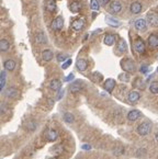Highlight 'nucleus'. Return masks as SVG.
I'll return each mask as SVG.
<instances>
[{
	"label": "nucleus",
	"mask_w": 158,
	"mask_h": 159,
	"mask_svg": "<svg viewBox=\"0 0 158 159\" xmlns=\"http://www.w3.org/2000/svg\"><path fill=\"white\" fill-rule=\"evenodd\" d=\"M6 84V72L1 71V78H0V90H2L4 88Z\"/></svg>",
	"instance_id": "obj_34"
},
{
	"label": "nucleus",
	"mask_w": 158,
	"mask_h": 159,
	"mask_svg": "<svg viewBox=\"0 0 158 159\" xmlns=\"http://www.w3.org/2000/svg\"><path fill=\"white\" fill-rule=\"evenodd\" d=\"M53 151H54L56 155H60V154H63V151H64V147L62 145H56V146L53 147Z\"/></svg>",
	"instance_id": "obj_33"
},
{
	"label": "nucleus",
	"mask_w": 158,
	"mask_h": 159,
	"mask_svg": "<svg viewBox=\"0 0 158 159\" xmlns=\"http://www.w3.org/2000/svg\"><path fill=\"white\" fill-rule=\"evenodd\" d=\"M69 9H70V11L73 13H78L80 11V9H81V4L79 1H73Z\"/></svg>",
	"instance_id": "obj_24"
},
{
	"label": "nucleus",
	"mask_w": 158,
	"mask_h": 159,
	"mask_svg": "<svg viewBox=\"0 0 158 159\" xmlns=\"http://www.w3.org/2000/svg\"><path fill=\"white\" fill-rule=\"evenodd\" d=\"M134 50H136L137 53H139V54H143L145 52V43H144V41L142 38H136V41L134 43Z\"/></svg>",
	"instance_id": "obj_7"
},
{
	"label": "nucleus",
	"mask_w": 158,
	"mask_h": 159,
	"mask_svg": "<svg viewBox=\"0 0 158 159\" xmlns=\"http://www.w3.org/2000/svg\"><path fill=\"white\" fill-rule=\"evenodd\" d=\"M62 96H64V90H63V91H60V92H59L58 99H60V98H62Z\"/></svg>",
	"instance_id": "obj_43"
},
{
	"label": "nucleus",
	"mask_w": 158,
	"mask_h": 159,
	"mask_svg": "<svg viewBox=\"0 0 158 159\" xmlns=\"http://www.w3.org/2000/svg\"><path fill=\"white\" fill-rule=\"evenodd\" d=\"M4 67L6 70L8 71H12L14 68H16V62L12 60V59H7L4 63Z\"/></svg>",
	"instance_id": "obj_22"
},
{
	"label": "nucleus",
	"mask_w": 158,
	"mask_h": 159,
	"mask_svg": "<svg viewBox=\"0 0 158 159\" xmlns=\"http://www.w3.org/2000/svg\"><path fill=\"white\" fill-rule=\"evenodd\" d=\"M53 57H54V54L51 50H45L42 52V58L44 62H50L53 59Z\"/></svg>",
	"instance_id": "obj_20"
},
{
	"label": "nucleus",
	"mask_w": 158,
	"mask_h": 159,
	"mask_svg": "<svg viewBox=\"0 0 158 159\" xmlns=\"http://www.w3.org/2000/svg\"><path fill=\"white\" fill-rule=\"evenodd\" d=\"M9 48H10V43L4 38L1 40L0 41V50H1V52H7Z\"/></svg>",
	"instance_id": "obj_27"
},
{
	"label": "nucleus",
	"mask_w": 158,
	"mask_h": 159,
	"mask_svg": "<svg viewBox=\"0 0 158 159\" xmlns=\"http://www.w3.org/2000/svg\"><path fill=\"white\" fill-rule=\"evenodd\" d=\"M122 153H124V148L121 146H119L113 149V154H114V155H121Z\"/></svg>",
	"instance_id": "obj_37"
},
{
	"label": "nucleus",
	"mask_w": 158,
	"mask_h": 159,
	"mask_svg": "<svg viewBox=\"0 0 158 159\" xmlns=\"http://www.w3.org/2000/svg\"><path fill=\"white\" fill-rule=\"evenodd\" d=\"M64 121L66 122V123H68V124H71V123H74V121H75V116L71 113H69V112H66V113L64 114Z\"/></svg>",
	"instance_id": "obj_28"
},
{
	"label": "nucleus",
	"mask_w": 158,
	"mask_h": 159,
	"mask_svg": "<svg viewBox=\"0 0 158 159\" xmlns=\"http://www.w3.org/2000/svg\"><path fill=\"white\" fill-rule=\"evenodd\" d=\"M35 42L38 44H45V43H47V38L43 32H38L35 35Z\"/></svg>",
	"instance_id": "obj_21"
},
{
	"label": "nucleus",
	"mask_w": 158,
	"mask_h": 159,
	"mask_svg": "<svg viewBox=\"0 0 158 159\" xmlns=\"http://www.w3.org/2000/svg\"><path fill=\"white\" fill-rule=\"evenodd\" d=\"M74 77H75V76H74V74H70L69 76H67V78L65 79V81H70V80L74 79Z\"/></svg>",
	"instance_id": "obj_40"
},
{
	"label": "nucleus",
	"mask_w": 158,
	"mask_h": 159,
	"mask_svg": "<svg viewBox=\"0 0 158 159\" xmlns=\"http://www.w3.org/2000/svg\"><path fill=\"white\" fill-rule=\"evenodd\" d=\"M117 50H120L121 53H124L127 50V44L124 40H120L119 43H117Z\"/></svg>",
	"instance_id": "obj_26"
},
{
	"label": "nucleus",
	"mask_w": 158,
	"mask_h": 159,
	"mask_svg": "<svg viewBox=\"0 0 158 159\" xmlns=\"http://www.w3.org/2000/svg\"><path fill=\"white\" fill-rule=\"evenodd\" d=\"M114 88H115V80L111 79V78L105 80V82H104V89H105L109 93H111Z\"/></svg>",
	"instance_id": "obj_11"
},
{
	"label": "nucleus",
	"mask_w": 158,
	"mask_h": 159,
	"mask_svg": "<svg viewBox=\"0 0 158 159\" xmlns=\"http://www.w3.org/2000/svg\"><path fill=\"white\" fill-rule=\"evenodd\" d=\"M56 7H57V4H56L55 0H47L46 1V10L48 12H54L56 10Z\"/></svg>",
	"instance_id": "obj_23"
},
{
	"label": "nucleus",
	"mask_w": 158,
	"mask_h": 159,
	"mask_svg": "<svg viewBox=\"0 0 158 159\" xmlns=\"http://www.w3.org/2000/svg\"><path fill=\"white\" fill-rule=\"evenodd\" d=\"M70 65H71V59H67L65 63H63L62 68H63V69H67V68L69 67Z\"/></svg>",
	"instance_id": "obj_38"
},
{
	"label": "nucleus",
	"mask_w": 158,
	"mask_h": 159,
	"mask_svg": "<svg viewBox=\"0 0 158 159\" xmlns=\"http://www.w3.org/2000/svg\"><path fill=\"white\" fill-rule=\"evenodd\" d=\"M63 26H64V19H63L62 16H58L57 18H55L53 22H52V24H51L52 30H54L56 32L60 31L63 29Z\"/></svg>",
	"instance_id": "obj_3"
},
{
	"label": "nucleus",
	"mask_w": 158,
	"mask_h": 159,
	"mask_svg": "<svg viewBox=\"0 0 158 159\" xmlns=\"http://www.w3.org/2000/svg\"><path fill=\"white\" fill-rule=\"evenodd\" d=\"M45 136L50 142H55L58 137V133L55 130H47L45 133Z\"/></svg>",
	"instance_id": "obj_15"
},
{
	"label": "nucleus",
	"mask_w": 158,
	"mask_h": 159,
	"mask_svg": "<svg viewBox=\"0 0 158 159\" xmlns=\"http://www.w3.org/2000/svg\"><path fill=\"white\" fill-rule=\"evenodd\" d=\"M38 127V123L34 121H29L26 123V130L30 131V132H33L34 130H36Z\"/></svg>",
	"instance_id": "obj_29"
},
{
	"label": "nucleus",
	"mask_w": 158,
	"mask_h": 159,
	"mask_svg": "<svg viewBox=\"0 0 158 159\" xmlns=\"http://www.w3.org/2000/svg\"><path fill=\"white\" fill-rule=\"evenodd\" d=\"M155 138H156V141L158 142V132L156 133V134H155Z\"/></svg>",
	"instance_id": "obj_44"
},
{
	"label": "nucleus",
	"mask_w": 158,
	"mask_h": 159,
	"mask_svg": "<svg viewBox=\"0 0 158 159\" xmlns=\"http://www.w3.org/2000/svg\"><path fill=\"white\" fill-rule=\"evenodd\" d=\"M157 72H158V68H157Z\"/></svg>",
	"instance_id": "obj_46"
},
{
	"label": "nucleus",
	"mask_w": 158,
	"mask_h": 159,
	"mask_svg": "<svg viewBox=\"0 0 158 159\" xmlns=\"http://www.w3.org/2000/svg\"><path fill=\"white\" fill-rule=\"evenodd\" d=\"M76 67L79 71H85L88 68V62L83 58H79L76 62Z\"/></svg>",
	"instance_id": "obj_12"
},
{
	"label": "nucleus",
	"mask_w": 158,
	"mask_h": 159,
	"mask_svg": "<svg viewBox=\"0 0 158 159\" xmlns=\"http://www.w3.org/2000/svg\"><path fill=\"white\" fill-rule=\"evenodd\" d=\"M90 148H91L90 145H83V149H90Z\"/></svg>",
	"instance_id": "obj_42"
},
{
	"label": "nucleus",
	"mask_w": 158,
	"mask_h": 159,
	"mask_svg": "<svg viewBox=\"0 0 158 159\" xmlns=\"http://www.w3.org/2000/svg\"><path fill=\"white\" fill-rule=\"evenodd\" d=\"M152 130V125H150L149 122H144V123H142L139 125L137 126V133L138 135H141V136H145L147 135L148 133L150 132Z\"/></svg>",
	"instance_id": "obj_2"
},
{
	"label": "nucleus",
	"mask_w": 158,
	"mask_h": 159,
	"mask_svg": "<svg viewBox=\"0 0 158 159\" xmlns=\"http://www.w3.org/2000/svg\"><path fill=\"white\" fill-rule=\"evenodd\" d=\"M91 79L95 81V82H100L102 80V75L100 72H93L91 76Z\"/></svg>",
	"instance_id": "obj_32"
},
{
	"label": "nucleus",
	"mask_w": 158,
	"mask_h": 159,
	"mask_svg": "<svg viewBox=\"0 0 158 159\" xmlns=\"http://www.w3.org/2000/svg\"><path fill=\"white\" fill-rule=\"evenodd\" d=\"M115 40H117V36L114 35V34H107L105 36H104V40L103 42L105 45L108 46H112L115 42Z\"/></svg>",
	"instance_id": "obj_18"
},
{
	"label": "nucleus",
	"mask_w": 158,
	"mask_h": 159,
	"mask_svg": "<svg viewBox=\"0 0 158 159\" xmlns=\"http://www.w3.org/2000/svg\"><path fill=\"white\" fill-rule=\"evenodd\" d=\"M62 88V82L58 79H54L50 82V89L53 91H58Z\"/></svg>",
	"instance_id": "obj_19"
},
{
	"label": "nucleus",
	"mask_w": 158,
	"mask_h": 159,
	"mask_svg": "<svg viewBox=\"0 0 158 159\" xmlns=\"http://www.w3.org/2000/svg\"><path fill=\"white\" fill-rule=\"evenodd\" d=\"M134 28L137 30L138 32H144L147 30V21L144 19H137L134 22Z\"/></svg>",
	"instance_id": "obj_6"
},
{
	"label": "nucleus",
	"mask_w": 158,
	"mask_h": 159,
	"mask_svg": "<svg viewBox=\"0 0 158 159\" xmlns=\"http://www.w3.org/2000/svg\"><path fill=\"white\" fill-rule=\"evenodd\" d=\"M83 88V84L81 81H75L74 84H70L69 90H70V92H73V93H77V92H79Z\"/></svg>",
	"instance_id": "obj_16"
},
{
	"label": "nucleus",
	"mask_w": 158,
	"mask_h": 159,
	"mask_svg": "<svg viewBox=\"0 0 158 159\" xmlns=\"http://www.w3.org/2000/svg\"><path fill=\"white\" fill-rule=\"evenodd\" d=\"M105 21H107V23H108L109 25H111L113 28H119L121 25L120 21H117V20H115L114 18H111V17L105 18Z\"/></svg>",
	"instance_id": "obj_25"
},
{
	"label": "nucleus",
	"mask_w": 158,
	"mask_h": 159,
	"mask_svg": "<svg viewBox=\"0 0 158 159\" xmlns=\"http://www.w3.org/2000/svg\"><path fill=\"white\" fill-rule=\"evenodd\" d=\"M85 24H86V22H85L83 19H77L75 21H73L71 28H73V30H75V31L78 32V31H81L85 28Z\"/></svg>",
	"instance_id": "obj_9"
},
{
	"label": "nucleus",
	"mask_w": 158,
	"mask_h": 159,
	"mask_svg": "<svg viewBox=\"0 0 158 159\" xmlns=\"http://www.w3.org/2000/svg\"><path fill=\"white\" fill-rule=\"evenodd\" d=\"M51 159H57V158H56V157H54V158H51Z\"/></svg>",
	"instance_id": "obj_45"
},
{
	"label": "nucleus",
	"mask_w": 158,
	"mask_h": 159,
	"mask_svg": "<svg viewBox=\"0 0 158 159\" xmlns=\"http://www.w3.org/2000/svg\"><path fill=\"white\" fill-rule=\"evenodd\" d=\"M141 98V94L137 91H131L127 96V100L130 103H136Z\"/></svg>",
	"instance_id": "obj_14"
},
{
	"label": "nucleus",
	"mask_w": 158,
	"mask_h": 159,
	"mask_svg": "<svg viewBox=\"0 0 158 159\" xmlns=\"http://www.w3.org/2000/svg\"><path fill=\"white\" fill-rule=\"evenodd\" d=\"M122 10V4L120 0H113L112 2L109 6V11L113 14H117Z\"/></svg>",
	"instance_id": "obj_4"
},
{
	"label": "nucleus",
	"mask_w": 158,
	"mask_h": 159,
	"mask_svg": "<svg viewBox=\"0 0 158 159\" xmlns=\"http://www.w3.org/2000/svg\"><path fill=\"white\" fill-rule=\"evenodd\" d=\"M119 79H120L121 81H123V82H129L131 78H130L129 74H121V75L119 76Z\"/></svg>",
	"instance_id": "obj_35"
},
{
	"label": "nucleus",
	"mask_w": 158,
	"mask_h": 159,
	"mask_svg": "<svg viewBox=\"0 0 158 159\" xmlns=\"http://www.w3.org/2000/svg\"><path fill=\"white\" fill-rule=\"evenodd\" d=\"M56 59L58 60L59 63H64L65 60H67V59H68V56H67L66 54H57V56H56Z\"/></svg>",
	"instance_id": "obj_36"
},
{
	"label": "nucleus",
	"mask_w": 158,
	"mask_h": 159,
	"mask_svg": "<svg viewBox=\"0 0 158 159\" xmlns=\"http://www.w3.org/2000/svg\"><path fill=\"white\" fill-rule=\"evenodd\" d=\"M139 70H141L142 74H146V72L148 71V67H147V66H142Z\"/></svg>",
	"instance_id": "obj_39"
},
{
	"label": "nucleus",
	"mask_w": 158,
	"mask_h": 159,
	"mask_svg": "<svg viewBox=\"0 0 158 159\" xmlns=\"http://www.w3.org/2000/svg\"><path fill=\"white\" fill-rule=\"evenodd\" d=\"M141 112L137 111V110H132V111H130L129 113H127V120L131 122H135L136 120H138L139 117H141Z\"/></svg>",
	"instance_id": "obj_10"
},
{
	"label": "nucleus",
	"mask_w": 158,
	"mask_h": 159,
	"mask_svg": "<svg viewBox=\"0 0 158 159\" xmlns=\"http://www.w3.org/2000/svg\"><path fill=\"white\" fill-rule=\"evenodd\" d=\"M148 45L153 48L158 47V35L157 34H152L148 36Z\"/></svg>",
	"instance_id": "obj_17"
},
{
	"label": "nucleus",
	"mask_w": 158,
	"mask_h": 159,
	"mask_svg": "<svg viewBox=\"0 0 158 159\" xmlns=\"http://www.w3.org/2000/svg\"><path fill=\"white\" fill-rule=\"evenodd\" d=\"M147 21L152 26H158V13L154 12V11H150V12L147 13Z\"/></svg>",
	"instance_id": "obj_5"
},
{
	"label": "nucleus",
	"mask_w": 158,
	"mask_h": 159,
	"mask_svg": "<svg viewBox=\"0 0 158 159\" xmlns=\"http://www.w3.org/2000/svg\"><path fill=\"white\" fill-rule=\"evenodd\" d=\"M110 0H100V4H103V6H105V4H108Z\"/></svg>",
	"instance_id": "obj_41"
},
{
	"label": "nucleus",
	"mask_w": 158,
	"mask_h": 159,
	"mask_svg": "<svg viewBox=\"0 0 158 159\" xmlns=\"http://www.w3.org/2000/svg\"><path fill=\"white\" fill-rule=\"evenodd\" d=\"M149 90H150L152 93L158 94V81H154V82H152V84H150Z\"/></svg>",
	"instance_id": "obj_30"
},
{
	"label": "nucleus",
	"mask_w": 158,
	"mask_h": 159,
	"mask_svg": "<svg viewBox=\"0 0 158 159\" xmlns=\"http://www.w3.org/2000/svg\"><path fill=\"white\" fill-rule=\"evenodd\" d=\"M130 10H131V12L133 13V14H138V13L142 12V10H143V6H142L141 2H138V1H134L131 4L130 6Z\"/></svg>",
	"instance_id": "obj_8"
},
{
	"label": "nucleus",
	"mask_w": 158,
	"mask_h": 159,
	"mask_svg": "<svg viewBox=\"0 0 158 159\" xmlns=\"http://www.w3.org/2000/svg\"><path fill=\"white\" fill-rule=\"evenodd\" d=\"M121 67L126 72H134L136 70V65L131 58H125L121 62Z\"/></svg>",
	"instance_id": "obj_1"
},
{
	"label": "nucleus",
	"mask_w": 158,
	"mask_h": 159,
	"mask_svg": "<svg viewBox=\"0 0 158 159\" xmlns=\"http://www.w3.org/2000/svg\"><path fill=\"white\" fill-rule=\"evenodd\" d=\"M90 8L92 10H95V11H98L100 8V2L98 0H91V2H90Z\"/></svg>",
	"instance_id": "obj_31"
},
{
	"label": "nucleus",
	"mask_w": 158,
	"mask_h": 159,
	"mask_svg": "<svg viewBox=\"0 0 158 159\" xmlns=\"http://www.w3.org/2000/svg\"><path fill=\"white\" fill-rule=\"evenodd\" d=\"M6 96L8 98H11V99H17L19 97V90L16 89L14 87H10L6 90Z\"/></svg>",
	"instance_id": "obj_13"
}]
</instances>
